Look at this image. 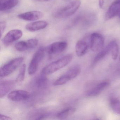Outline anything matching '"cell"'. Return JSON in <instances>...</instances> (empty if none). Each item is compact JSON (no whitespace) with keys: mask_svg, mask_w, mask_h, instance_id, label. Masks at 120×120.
Returning <instances> with one entry per match:
<instances>
[{"mask_svg":"<svg viewBox=\"0 0 120 120\" xmlns=\"http://www.w3.org/2000/svg\"><path fill=\"white\" fill-rule=\"evenodd\" d=\"M73 55L68 54L50 63L43 68L41 73L48 75L53 73L68 65L73 59Z\"/></svg>","mask_w":120,"mask_h":120,"instance_id":"6da1fadb","label":"cell"},{"mask_svg":"<svg viewBox=\"0 0 120 120\" xmlns=\"http://www.w3.org/2000/svg\"><path fill=\"white\" fill-rule=\"evenodd\" d=\"M81 71V67L78 64L71 67L65 73L58 78L53 83L54 86L64 85L77 77Z\"/></svg>","mask_w":120,"mask_h":120,"instance_id":"7a4b0ae2","label":"cell"},{"mask_svg":"<svg viewBox=\"0 0 120 120\" xmlns=\"http://www.w3.org/2000/svg\"><path fill=\"white\" fill-rule=\"evenodd\" d=\"M80 0H74L69 3L65 7L57 10L55 16L57 18H66L71 16L75 14L80 6Z\"/></svg>","mask_w":120,"mask_h":120,"instance_id":"3957f363","label":"cell"},{"mask_svg":"<svg viewBox=\"0 0 120 120\" xmlns=\"http://www.w3.org/2000/svg\"><path fill=\"white\" fill-rule=\"evenodd\" d=\"M23 60V57H20L12 60L3 65L0 69V77H6L12 73L21 65Z\"/></svg>","mask_w":120,"mask_h":120,"instance_id":"277c9868","label":"cell"},{"mask_svg":"<svg viewBox=\"0 0 120 120\" xmlns=\"http://www.w3.org/2000/svg\"><path fill=\"white\" fill-rule=\"evenodd\" d=\"M45 51L46 48L41 47L35 52L29 66L28 73L29 75H33L35 73L39 64L44 58Z\"/></svg>","mask_w":120,"mask_h":120,"instance_id":"5b68a950","label":"cell"},{"mask_svg":"<svg viewBox=\"0 0 120 120\" xmlns=\"http://www.w3.org/2000/svg\"><path fill=\"white\" fill-rule=\"evenodd\" d=\"M104 43V38L98 33L92 34L90 36V49L94 52L101 50Z\"/></svg>","mask_w":120,"mask_h":120,"instance_id":"8992f818","label":"cell"},{"mask_svg":"<svg viewBox=\"0 0 120 120\" xmlns=\"http://www.w3.org/2000/svg\"><path fill=\"white\" fill-rule=\"evenodd\" d=\"M68 44L65 41L53 43L46 48L48 54L50 57L59 54L64 52L67 48Z\"/></svg>","mask_w":120,"mask_h":120,"instance_id":"52a82bcc","label":"cell"},{"mask_svg":"<svg viewBox=\"0 0 120 120\" xmlns=\"http://www.w3.org/2000/svg\"><path fill=\"white\" fill-rule=\"evenodd\" d=\"M90 48V40L87 37L78 41L76 44L75 52L77 56L81 57L85 55Z\"/></svg>","mask_w":120,"mask_h":120,"instance_id":"ba28073f","label":"cell"},{"mask_svg":"<svg viewBox=\"0 0 120 120\" xmlns=\"http://www.w3.org/2000/svg\"><path fill=\"white\" fill-rule=\"evenodd\" d=\"M30 94L28 91L23 90H14L10 93L8 98L10 100L13 101H19L28 99Z\"/></svg>","mask_w":120,"mask_h":120,"instance_id":"9c48e42d","label":"cell"},{"mask_svg":"<svg viewBox=\"0 0 120 120\" xmlns=\"http://www.w3.org/2000/svg\"><path fill=\"white\" fill-rule=\"evenodd\" d=\"M38 40L36 38L29 39L26 41H21L15 44V47L17 51L23 52L35 47L38 44Z\"/></svg>","mask_w":120,"mask_h":120,"instance_id":"30bf717a","label":"cell"},{"mask_svg":"<svg viewBox=\"0 0 120 120\" xmlns=\"http://www.w3.org/2000/svg\"><path fill=\"white\" fill-rule=\"evenodd\" d=\"M23 33L21 30L14 29L10 30L6 34L3 39V42L5 45H9L20 39Z\"/></svg>","mask_w":120,"mask_h":120,"instance_id":"8fae6325","label":"cell"},{"mask_svg":"<svg viewBox=\"0 0 120 120\" xmlns=\"http://www.w3.org/2000/svg\"><path fill=\"white\" fill-rule=\"evenodd\" d=\"M44 14L42 12L38 11H33L27 12L20 14L18 17L20 19L26 21H35L42 18Z\"/></svg>","mask_w":120,"mask_h":120,"instance_id":"7c38bea8","label":"cell"},{"mask_svg":"<svg viewBox=\"0 0 120 120\" xmlns=\"http://www.w3.org/2000/svg\"><path fill=\"white\" fill-rule=\"evenodd\" d=\"M120 13V0H116L110 5L105 14V19L109 20Z\"/></svg>","mask_w":120,"mask_h":120,"instance_id":"4fadbf2b","label":"cell"},{"mask_svg":"<svg viewBox=\"0 0 120 120\" xmlns=\"http://www.w3.org/2000/svg\"><path fill=\"white\" fill-rule=\"evenodd\" d=\"M109 82L108 81L101 82L95 87L88 90L86 93V95L88 97L97 96L100 94L103 90L109 86Z\"/></svg>","mask_w":120,"mask_h":120,"instance_id":"5bb4252c","label":"cell"},{"mask_svg":"<svg viewBox=\"0 0 120 120\" xmlns=\"http://www.w3.org/2000/svg\"><path fill=\"white\" fill-rule=\"evenodd\" d=\"M48 24V23L45 21H37L28 24L26 26V28L29 31L35 32L45 28Z\"/></svg>","mask_w":120,"mask_h":120,"instance_id":"9a60e30c","label":"cell"},{"mask_svg":"<svg viewBox=\"0 0 120 120\" xmlns=\"http://www.w3.org/2000/svg\"><path fill=\"white\" fill-rule=\"evenodd\" d=\"M15 82L12 80H4L0 81V95L3 97L14 87Z\"/></svg>","mask_w":120,"mask_h":120,"instance_id":"2e32d148","label":"cell"},{"mask_svg":"<svg viewBox=\"0 0 120 120\" xmlns=\"http://www.w3.org/2000/svg\"><path fill=\"white\" fill-rule=\"evenodd\" d=\"M19 3V0H0V10L5 11L15 7Z\"/></svg>","mask_w":120,"mask_h":120,"instance_id":"e0dca14e","label":"cell"},{"mask_svg":"<svg viewBox=\"0 0 120 120\" xmlns=\"http://www.w3.org/2000/svg\"><path fill=\"white\" fill-rule=\"evenodd\" d=\"M111 48V42L108 44L105 48L103 50H100V52L95 57L94 60V64H97L101 60L104 58L108 54L110 53Z\"/></svg>","mask_w":120,"mask_h":120,"instance_id":"ac0fdd59","label":"cell"},{"mask_svg":"<svg viewBox=\"0 0 120 120\" xmlns=\"http://www.w3.org/2000/svg\"><path fill=\"white\" fill-rule=\"evenodd\" d=\"M76 111V109L73 107H69L65 109L57 114V117L61 119L66 118L73 115Z\"/></svg>","mask_w":120,"mask_h":120,"instance_id":"d6986e66","label":"cell"},{"mask_svg":"<svg viewBox=\"0 0 120 120\" xmlns=\"http://www.w3.org/2000/svg\"><path fill=\"white\" fill-rule=\"evenodd\" d=\"M48 80L46 75L41 73L35 80V85L39 88H43L47 86Z\"/></svg>","mask_w":120,"mask_h":120,"instance_id":"ffe728a7","label":"cell"},{"mask_svg":"<svg viewBox=\"0 0 120 120\" xmlns=\"http://www.w3.org/2000/svg\"><path fill=\"white\" fill-rule=\"evenodd\" d=\"M110 106L113 111L116 114L120 115V101L118 99L113 98L110 100Z\"/></svg>","mask_w":120,"mask_h":120,"instance_id":"44dd1931","label":"cell"},{"mask_svg":"<svg viewBox=\"0 0 120 120\" xmlns=\"http://www.w3.org/2000/svg\"><path fill=\"white\" fill-rule=\"evenodd\" d=\"M111 48L110 53L111 54L112 58L114 60H116L118 57L119 51V48L117 43L115 41H112Z\"/></svg>","mask_w":120,"mask_h":120,"instance_id":"7402d4cb","label":"cell"},{"mask_svg":"<svg viewBox=\"0 0 120 120\" xmlns=\"http://www.w3.org/2000/svg\"><path fill=\"white\" fill-rule=\"evenodd\" d=\"M26 71V65L25 64H24L22 65L19 70V73L17 78L16 81L17 82H22L24 80Z\"/></svg>","mask_w":120,"mask_h":120,"instance_id":"603a6c76","label":"cell"},{"mask_svg":"<svg viewBox=\"0 0 120 120\" xmlns=\"http://www.w3.org/2000/svg\"><path fill=\"white\" fill-rule=\"evenodd\" d=\"M7 26V23L5 21H2L0 22V36L2 37L4 33Z\"/></svg>","mask_w":120,"mask_h":120,"instance_id":"cb8c5ba5","label":"cell"},{"mask_svg":"<svg viewBox=\"0 0 120 120\" xmlns=\"http://www.w3.org/2000/svg\"><path fill=\"white\" fill-rule=\"evenodd\" d=\"M12 118L9 116L5 115L0 114V120H12Z\"/></svg>","mask_w":120,"mask_h":120,"instance_id":"d4e9b609","label":"cell"},{"mask_svg":"<svg viewBox=\"0 0 120 120\" xmlns=\"http://www.w3.org/2000/svg\"><path fill=\"white\" fill-rule=\"evenodd\" d=\"M104 0H99V6L100 8H102L104 6Z\"/></svg>","mask_w":120,"mask_h":120,"instance_id":"484cf974","label":"cell"},{"mask_svg":"<svg viewBox=\"0 0 120 120\" xmlns=\"http://www.w3.org/2000/svg\"><path fill=\"white\" fill-rule=\"evenodd\" d=\"M38 1H41V2H45V1H49L51 0H37Z\"/></svg>","mask_w":120,"mask_h":120,"instance_id":"4316f807","label":"cell"},{"mask_svg":"<svg viewBox=\"0 0 120 120\" xmlns=\"http://www.w3.org/2000/svg\"><path fill=\"white\" fill-rule=\"evenodd\" d=\"M118 16H119V19H120V14H119V15H118Z\"/></svg>","mask_w":120,"mask_h":120,"instance_id":"83f0119b","label":"cell"},{"mask_svg":"<svg viewBox=\"0 0 120 120\" xmlns=\"http://www.w3.org/2000/svg\"><path fill=\"white\" fill-rule=\"evenodd\" d=\"M119 61L120 62V56H119Z\"/></svg>","mask_w":120,"mask_h":120,"instance_id":"f1b7e54d","label":"cell"}]
</instances>
